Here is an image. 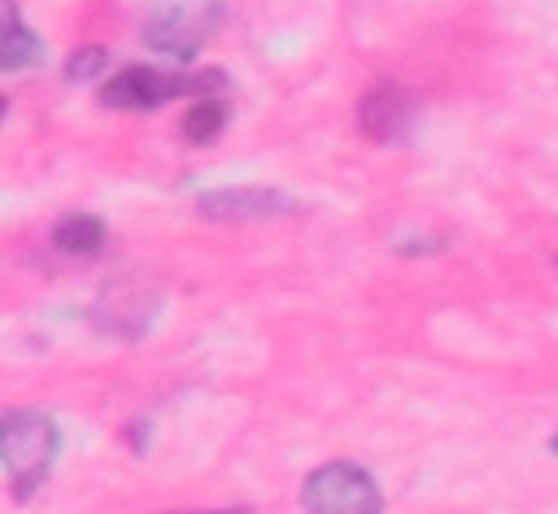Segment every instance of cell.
<instances>
[{
    "label": "cell",
    "mask_w": 558,
    "mask_h": 514,
    "mask_svg": "<svg viewBox=\"0 0 558 514\" xmlns=\"http://www.w3.org/2000/svg\"><path fill=\"white\" fill-rule=\"evenodd\" d=\"M61 449V431L39 409H4L0 414V466L9 470L13 497L26 501L48 479Z\"/></svg>",
    "instance_id": "1"
},
{
    "label": "cell",
    "mask_w": 558,
    "mask_h": 514,
    "mask_svg": "<svg viewBox=\"0 0 558 514\" xmlns=\"http://www.w3.org/2000/svg\"><path fill=\"white\" fill-rule=\"evenodd\" d=\"M227 87V74L218 70H153V65H122L109 83H100V105L105 109H157L174 96H209Z\"/></svg>",
    "instance_id": "2"
},
{
    "label": "cell",
    "mask_w": 558,
    "mask_h": 514,
    "mask_svg": "<svg viewBox=\"0 0 558 514\" xmlns=\"http://www.w3.org/2000/svg\"><path fill=\"white\" fill-rule=\"evenodd\" d=\"M222 13H227V0H153L144 17V39L161 57L192 61L205 48V39L218 30Z\"/></svg>",
    "instance_id": "3"
},
{
    "label": "cell",
    "mask_w": 558,
    "mask_h": 514,
    "mask_svg": "<svg viewBox=\"0 0 558 514\" xmlns=\"http://www.w3.org/2000/svg\"><path fill=\"white\" fill-rule=\"evenodd\" d=\"M301 505L305 514H379L384 497L375 475H366L357 462H323L318 470H310Z\"/></svg>",
    "instance_id": "4"
},
{
    "label": "cell",
    "mask_w": 558,
    "mask_h": 514,
    "mask_svg": "<svg viewBox=\"0 0 558 514\" xmlns=\"http://www.w3.org/2000/svg\"><path fill=\"white\" fill-rule=\"evenodd\" d=\"M292 209L296 200L275 187H218L196 196V213L214 222H262V218H283Z\"/></svg>",
    "instance_id": "5"
},
{
    "label": "cell",
    "mask_w": 558,
    "mask_h": 514,
    "mask_svg": "<svg viewBox=\"0 0 558 514\" xmlns=\"http://www.w3.org/2000/svg\"><path fill=\"white\" fill-rule=\"evenodd\" d=\"M357 122H362V131H366L375 144H392V139H401V135L410 131V122H414V100H410L405 87L379 83V87H371V91L362 96Z\"/></svg>",
    "instance_id": "6"
},
{
    "label": "cell",
    "mask_w": 558,
    "mask_h": 514,
    "mask_svg": "<svg viewBox=\"0 0 558 514\" xmlns=\"http://www.w3.org/2000/svg\"><path fill=\"white\" fill-rule=\"evenodd\" d=\"M39 61V39L35 30L22 22L17 0H0V74L26 70Z\"/></svg>",
    "instance_id": "7"
},
{
    "label": "cell",
    "mask_w": 558,
    "mask_h": 514,
    "mask_svg": "<svg viewBox=\"0 0 558 514\" xmlns=\"http://www.w3.org/2000/svg\"><path fill=\"white\" fill-rule=\"evenodd\" d=\"M52 244L65 257H96L105 248V222L96 213H65L52 227Z\"/></svg>",
    "instance_id": "8"
},
{
    "label": "cell",
    "mask_w": 558,
    "mask_h": 514,
    "mask_svg": "<svg viewBox=\"0 0 558 514\" xmlns=\"http://www.w3.org/2000/svg\"><path fill=\"white\" fill-rule=\"evenodd\" d=\"M222 126H227V105L214 100V96H201V100L183 113V139H187V144H209Z\"/></svg>",
    "instance_id": "9"
},
{
    "label": "cell",
    "mask_w": 558,
    "mask_h": 514,
    "mask_svg": "<svg viewBox=\"0 0 558 514\" xmlns=\"http://www.w3.org/2000/svg\"><path fill=\"white\" fill-rule=\"evenodd\" d=\"M100 65H105V48H78V52L65 61V78H70V83H87V78L100 74Z\"/></svg>",
    "instance_id": "10"
},
{
    "label": "cell",
    "mask_w": 558,
    "mask_h": 514,
    "mask_svg": "<svg viewBox=\"0 0 558 514\" xmlns=\"http://www.w3.org/2000/svg\"><path fill=\"white\" fill-rule=\"evenodd\" d=\"M549 449H554V453H558V436H554V440H549Z\"/></svg>",
    "instance_id": "11"
},
{
    "label": "cell",
    "mask_w": 558,
    "mask_h": 514,
    "mask_svg": "<svg viewBox=\"0 0 558 514\" xmlns=\"http://www.w3.org/2000/svg\"><path fill=\"white\" fill-rule=\"evenodd\" d=\"M205 514H222V510H205ZM227 514H235V510H227Z\"/></svg>",
    "instance_id": "12"
},
{
    "label": "cell",
    "mask_w": 558,
    "mask_h": 514,
    "mask_svg": "<svg viewBox=\"0 0 558 514\" xmlns=\"http://www.w3.org/2000/svg\"><path fill=\"white\" fill-rule=\"evenodd\" d=\"M0 118H4V96H0Z\"/></svg>",
    "instance_id": "13"
}]
</instances>
